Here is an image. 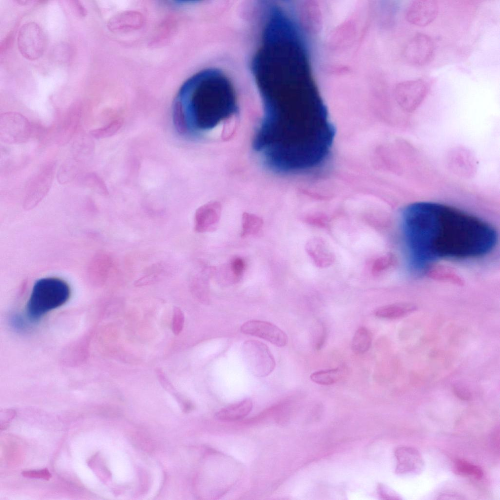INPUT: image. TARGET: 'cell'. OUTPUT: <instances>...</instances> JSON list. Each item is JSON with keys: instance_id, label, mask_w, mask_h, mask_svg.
<instances>
[{"instance_id": "ac0fdd59", "label": "cell", "mask_w": 500, "mask_h": 500, "mask_svg": "<svg viewBox=\"0 0 500 500\" xmlns=\"http://www.w3.org/2000/svg\"><path fill=\"white\" fill-rule=\"evenodd\" d=\"M372 342V336L370 331L366 327H360L355 332L352 341V349L357 354H364L370 348Z\"/></svg>"}, {"instance_id": "ba28073f", "label": "cell", "mask_w": 500, "mask_h": 500, "mask_svg": "<svg viewBox=\"0 0 500 500\" xmlns=\"http://www.w3.org/2000/svg\"><path fill=\"white\" fill-rule=\"evenodd\" d=\"M435 46L429 35L418 33L405 43L402 50L404 60L409 64L422 66L429 63L433 59Z\"/></svg>"}, {"instance_id": "277c9868", "label": "cell", "mask_w": 500, "mask_h": 500, "mask_svg": "<svg viewBox=\"0 0 500 500\" xmlns=\"http://www.w3.org/2000/svg\"><path fill=\"white\" fill-rule=\"evenodd\" d=\"M243 359L253 375L262 377L269 375L275 367V361L269 347L255 340L245 341L242 346Z\"/></svg>"}, {"instance_id": "d4e9b609", "label": "cell", "mask_w": 500, "mask_h": 500, "mask_svg": "<svg viewBox=\"0 0 500 500\" xmlns=\"http://www.w3.org/2000/svg\"><path fill=\"white\" fill-rule=\"evenodd\" d=\"M163 273V269L160 266H155L154 269L148 272L134 282L136 287H142L155 283L160 279Z\"/></svg>"}, {"instance_id": "f1b7e54d", "label": "cell", "mask_w": 500, "mask_h": 500, "mask_svg": "<svg viewBox=\"0 0 500 500\" xmlns=\"http://www.w3.org/2000/svg\"><path fill=\"white\" fill-rule=\"evenodd\" d=\"M118 127V123L113 122L104 127L90 130L89 134L91 137L97 139L105 138L113 134Z\"/></svg>"}, {"instance_id": "7a4b0ae2", "label": "cell", "mask_w": 500, "mask_h": 500, "mask_svg": "<svg viewBox=\"0 0 500 500\" xmlns=\"http://www.w3.org/2000/svg\"><path fill=\"white\" fill-rule=\"evenodd\" d=\"M234 88L224 72L202 70L181 86L173 105L174 122L182 133L206 132L234 123L239 113ZM235 124V123H234Z\"/></svg>"}, {"instance_id": "e0dca14e", "label": "cell", "mask_w": 500, "mask_h": 500, "mask_svg": "<svg viewBox=\"0 0 500 500\" xmlns=\"http://www.w3.org/2000/svg\"><path fill=\"white\" fill-rule=\"evenodd\" d=\"M415 307L409 305L394 304L376 309L375 315L381 318L396 319L403 317L415 310Z\"/></svg>"}, {"instance_id": "ffe728a7", "label": "cell", "mask_w": 500, "mask_h": 500, "mask_svg": "<svg viewBox=\"0 0 500 500\" xmlns=\"http://www.w3.org/2000/svg\"><path fill=\"white\" fill-rule=\"evenodd\" d=\"M344 374L342 368L320 370L311 374L310 378L313 382L323 385L333 384L340 380Z\"/></svg>"}, {"instance_id": "d6986e66", "label": "cell", "mask_w": 500, "mask_h": 500, "mask_svg": "<svg viewBox=\"0 0 500 500\" xmlns=\"http://www.w3.org/2000/svg\"><path fill=\"white\" fill-rule=\"evenodd\" d=\"M453 473L458 476L481 479L483 476L482 469L476 464L462 459H457L452 467Z\"/></svg>"}, {"instance_id": "603a6c76", "label": "cell", "mask_w": 500, "mask_h": 500, "mask_svg": "<svg viewBox=\"0 0 500 500\" xmlns=\"http://www.w3.org/2000/svg\"><path fill=\"white\" fill-rule=\"evenodd\" d=\"M73 148V158L80 162L91 155L93 144L88 138H81L74 143Z\"/></svg>"}, {"instance_id": "30bf717a", "label": "cell", "mask_w": 500, "mask_h": 500, "mask_svg": "<svg viewBox=\"0 0 500 500\" xmlns=\"http://www.w3.org/2000/svg\"><path fill=\"white\" fill-rule=\"evenodd\" d=\"M242 333L257 337L279 347L285 346L288 342L286 333L275 325L259 320H250L240 327Z\"/></svg>"}, {"instance_id": "8fae6325", "label": "cell", "mask_w": 500, "mask_h": 500, "mask_svg": "<svg viewBox=\"0 0 500 500\" xmlns=\"http://www.w3.org/2000/svg\"><path fill=\"white\" fill-rule=\"evenodd\" d=\"M439 11L438 2L435 0H415L408 5L405 14L406 20L414 25L424 27L431 23Z\"/></svg>"}, {"instance_id": "83f0119b", "label": "cell", "mask_w": 500, "mask_h": 500, "mask_svg": "<svg viewBox=\"0 0 500 500\" xmlns=\"http://www.w3.org/2000/svg\"><path fill=\"white\" fill-rule=\"evenodd\" d=\"M185 316L183 311L178 307L173 308V313L172 320V331L175 335L179 334L182 332L184 325Z\"/></svg>"}, {"instance_id": "7c38bea8", "label": "cell", "mask_w": 500, "mask_h": 500, "mask_svg": "<svg viewBox=\"0 0 500 500\" xmlns=\"http://www.w3.org/2000/svg\"><path fill=\"white\" fill-rule=\"evenodd\" d=\"M396 459L395 473L398 475H417L424 467V460L417 449L409 446L397 448L395 452Z\"/></svg>"}, {"instance_id": "52a82bcc", "label": "cell", "mask_w": 500, "mask_h": 500, "mask_svg": "<svg viewBox=\"0 0 500 500\" xmlns=\"http://www.w3.org/2000/svg\"><path fill=\"white\" fill-rule=\"evenodd\" d=\"M435 79L425 77L400 82L393 89L397 101L408 109L416 107L426 97Z\"/></svg>"}, {"instance_id": "9a60e30c", "label": "cell", "mask_w": 500, "mask_h": 500, "mask_svg": "<svg viewBox=\"0 0 500 500\" xmlns=\"http://www.w3.org/2000/svg\"><path fill=\"white\" fill-rule=\"evenodd\" d=\"M214 269L204 266L192 278L190 284V291L194 297L204 304L209 303L208 279L213 273Z\"/></svg>"}, {"instance_id": "9c48e42d", "label": "cell", "mask_w": 500, "mask_h": 500, "mask_svg": "<svg viewBox=\"0 0 500 500\" xmlns=\"http://www.w3.org/2000/svg\"><path fill=\"white\" fill-rule=\"evenodd\" d=\"M55 170L56 163L51 162L32 177L26 188L24 206L26 208L35 206L47 194L53 183Z\"/></svg>"}, {"instance_id": "5b68a950", "label": "cell", "mask_w": 500, "mask_h": 500, "mask_svg": "<svg viewBox=\"0 0 500 500\" xmlns=\"http://www.w3.org/2000/svg\"><path fill=\"white\" fill-rule=\"evenodd\" d=\"M31 123L21 114L6 112L0 115V140L7 144L28 142L33 134Z\"/></svg>"}, {"instance_id": "44dd1931", "label": "cell", "mask_w": 500, "mask_h": 500, "mask_svg": "<svg viewBox=\"0 0 500 500\" xmlns=\"http://www.w3.org/2000/svg\"><path fill=\"white\" fill-rule=\"evenodd\" d=\"M263 225L262 219L253 214L245 212L242 216L241 236L244 238L257 234Z\"/></svg>"}, {"instance_id": "4fadbf2b", "label": "cell", "mask_w": 500, "mask_h": 500, "mask_svg": "<svg viewBox=\"0 0 500 500\" xmlns=\"http://www.w3.org/2000/svg\"><path fill=\"white\" fill-rule=\"evenodd\" d=\"M221 213V206L216 202L208 203L199 208L194 216L195 231L204 233L215 230L220 219Z\"/></svg>"}, {"instance_id": "5bb4252c", "label": "cell", "mask_w": 500, "mask_h": 500, "mask_svg": "<svg viewBox=\"0 0 500 500\" xmlns=\"http://www.w3.org/2000/svg\"><path fill=\"white\" fill-rule=\"evenodd\" d=\"M307 253L314 263L319 268H326L332 265L335 259L334 254L327 243L322 238L314 237L306 243Z\"/></svg>"}, {"instance_id": "1f68e13d", "label": "cell", "mask_w": 500, "mask_h": 500, "mask_svg": "<svg viewBox=\"0 0 500 500\" xmlns=\"http://www.w3.org/2000/svg\"><path fill=\"white\" fill-rule=\"evenodd\" d=\"M70 2L73 11L77 16L80 17H83L87 15L86 9L80 1L71 0Z\"/></svg>"}, {"instance_id": "7402d4cb", "label": "cell", "mask_w": 500, "mask_h": 500, "mask_svg": "<svg viewBox=\"0 0 500 500\" xmlns=\"http://www.w3.org/2000/svg\"><path fill=\"white\" fill-rule=\"evenodd\" d=\"M79 163L80 161L73 157L64 162L57 172L58 182L64 185L74 179L78 174Z\"/></svg>"}, {"instance_id": "cb8c5ba5", "label": "cell", "mask_w": 500, "mask_h": 500, "mask_svg": "<svg viewBox=\"0 0 500 500\" xmlns=\"http://www.w3.org/2000/svg\"><path fill=\"white\" fill-rule=\"evenodd\" d=\"M80 184L84 187L98 192L105 193V186L101 179L95 173H86L79 177Z\"/></svg>"}, {"instance_id": "2e32d148", "label": "cell", "mask_w": 500, "mask_h": 500, "mask_svg": "<svg viewBox=\"0 0 500 500\" xmlns=\"http://www.w3.org/2000/svg\"><path fill=\"white\" fill-rule=\"evenodd\" d=\"M252 408V401L250 398H245L222 408L217 412L216 416L222 421H234L247 416Z\"/></svg>"}, {"instance_id": "4316f807", "label": "cell", "mask_w": 500, "mask_h": 500, "mask_svg": "<svg viewBox=\"0 0 500 500\" xmlns=\"http://www.w3.org/2000/svg\"><path fill=\"white\" fill-rule=\"evenodd\" d=\"M393 262V257L386 254L376 258L373 262L371 271L373 274L378 275L387 269Z\"/></svg>"}, {"instance_id": "f546056e", "label": "cell", "mask_w": 500, "mask_h": 500, "mask_svg": "<svg viewBox=\"0 0 500 500\" xmlns=\"http://www.w3.org/2000/svg\"><path fill=\"white\" fill-rule=\"evenodd\" d=\"M327 335V331L325 326L320 324L318 329H316L314 338H313L314 346L316 350H320L324 345Z\"/></svg>"}, {"instance_id": "484cf974", "label": "cell", "mask_w": 500, "mask_h": 500, "mask_svg": "<svg viewBox=\"0 0 500 500\" xmlns=\"http://www.w3.org/2000/svg\"><path fill=\"white\" fill-rule=\"evenodd\" d=\"M227 266L234 283L238 282L241 279L246 268L244 259L239 257L233 258Z\"/></svg>"}, {"instance_id": "3957f363", "label": "cell", "mask_w": 500, "mask_h": 500, "mask_svg": "<svg viewBox=\"0 0 500 500\" xmlns=\"http://www.w3.org/2000/svg\"><path fill=\"white\" fill-rule=\"evenodd\" d=\"M70 292L68 284L54 277L43 278L34 284L26 306V314L31 321H36L48 312L64 304Z\"/></svg>"}, {"instance_id": "6da1fadb", "label": "cell", "mask_w": 500, "mask_h": 500, "mask_svg": "<svg viewBox=\"0 0 500 500\" xmlns=\"http://www.w3.org/2000/svg\"><path fill=\"white\" fill-rule=\"evenodd\" d=\"M402 223L409 262L418 272L439 260L484 256L498 241L496 230L488 223L438 203L410 204L403 210Z\"/></svg>"}, {"instance_id": "4dcf8cb0", "label": "cell", "mask_w": 500, "mask_h": 500, "mask_svg": "<svg viewBox=\"0 0 500 500\" xmlns=\"http://www.w3.org/2000/svg\"><path fill=\"white\" fill-rule=\"evenodd\" d=\"M455 394L461 399H468L470 397V393L467 387L461 382H457L453 385Z\"/></svg>"}, {"instance_id": "8992f818", "label": "cell", "mask_w": 500, "mask_h": 500, "mask_svg": "<svg viewBox=\"0 0 500 500\" xmlns=\"http://www.w3.org/2000/svg\"><path fill=\"white\" fill-rule=\"evenodd\" d=\"M19 52L25 59L34 61L43 54L46 47L45 33L37 22L25 23L19 29L17 37Z\"/></svg>"}]
</instances>
